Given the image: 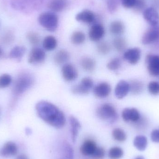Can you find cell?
<instances>
[{"mask_svg": "<svg viewBox=\"0 0 159 159\" xmlns=\"http://www.w3.org/2000/svg\"><path fill=\"white\" fill-rule=\"evenodd\" d=\"M35 110L39 118L52 127L60 129L65 126L66 120L64 113L50 102L40 101L35 105Z\"/></svg>", "mask_w": 159, "mask_h": 159, "instance_id": "cell-1", "label": "cell"}, {"mask_svg": "<svg viewBox=\"0 0 159 159\" xmlns=\"http://www.w3.org/2000/svg\"><path fill=\"white\" fill-rule=\"evenodd\" d=\"M45 0H11L12 7L22 13L30 14L42 7Z\"/></svg>", "mask_w": 159, "mask_h": 159, "instance_id": "cell-2", "label": "cell"}, {"mask_svg": "<svg viewBox=\"0 0 159 159\" xmlns=\"http://www.w3.org/2000/svg\"><path fill=\"white\" fill-rule=\"evenodd\" d=\"M34 79L31 75L27 73L21 74L18 77L14 84L13 92L16 95L23 93L33 85Z\"/></svg>", "mask_w": 159, "mask_h": 159, "instance_id": "cell-3", "label": "cell"}, {"mask_svg": "<svg viewBox=\"0 0 159 159\" xmlns=\"http://www.w3.org/2000/svg\"><path fill=\"white\" fill-rule=\"evenodd\" d=\"M97 116L102 120L114 123L117 120L118 114L115 107L108 103L101 105L96 109Z\"/></svg>", "mask_w": 159, "mask_h": 159, "instance_id": "cell-4", "label": "cell"}, {"mask_svg": "<svg viewBox=\"0 0 159 159\" xmlns=\"http://www.w3.org/2000/svg\"><path fill=\"white\" fill-rule=\"evenodd\" d=\"M38 21L41 26L49 32L55 31L58 25V16L52 12L42 13L38 18Z\"/></svg>", "mask_w": 159, "mask_h": 159, "instance_id": "cell-5", "label": "cell"}, {"mask_svg": "<svg viewBox=\"0 0 159 159\" xmlns=\"http://www.w3.org/2000/svg\"><path fill=\"white\" fill-rule=\"evenodd\" d=\"M93 87V80L90 77H84L79 84L72 87V92L75 94H87Z\"/></svg>", "mask_w": 159, "mask_h": 159, "instance_id": "cell-6", "label": "cell"}, {"mask_svg": "<svg viewBox=\"0 0 159 159\" xmlns=\"http://www.w3.org/2000/svg\"><path fill=\"white\" fill-rule=\"evenodd\" d=\"M159 40V24L151 26L143 35L142 42L144 45L150 44Z\"/></svg>", "mask_w": 159, "mask_h": 159, "instance_id": "cell-7", "label": "cell"}, {"mask_svg": "<svg viewBox=\"0 0 159 159\" xmlns=\"http://www.w3.org/2000/svg\"><path fill=\"white\" fill-rule=\"evenodd\" d=\"M148 70L150 75L153 76L159 75V56L148 55L146 59Z\"/></svg>", "mask_w": 159, "mask_h": 159, "instance_id": "cell-8", "label": "cell"}, {"mask_svg": "<svg viewBox=\"0 0 159 159\" xmlns=\"http://www.w3.org/2000/svg\"><path fill=\"white\" fill-rule=\"evenodd\" d=\"M46 57L45 52L40 48L34 47L32 49L29 54L28 62L31 64L43 63Z\"/></svg>", "mask_w": 159, "mask_h": 159, "instance_id": "cell-9", "label": "cell"}, {"mask_svg": "<svg viewBox=\"0 0 159 159\" xmlns=\"http://www.w3.org/2000/svg\"><path fill=\"white\" fill-rule=\"evenodd\" d=\"M61 75L66 81H74L78 78V72L76 68L70 63L64 64L61 68Z\"/></svg>", "mask_w": 159, "mask_h": 159, "instance_id": "cell-10", "label": "cell"}, {"mask_svg": "<svg viewBox=\"0 0 159 159\" xmlns=\"http://www.w3.org/2000/svg\"><path fill=\"white\" fill-rule=\"evenodd\" d=\"M111 87L107 82H102L94 86L93 93L95 97L100 99H103L109 96L111 93Z\"/></svg>", "mask_w": 159, "mask_h": 159, "instance_id": "cell-11", "label": "cell"}, {"mask_svg": "<svg viewBox=\"0 0 159 159\" xmlns=\"http://www.w3.org/2000/svg\"><path fill=\"white\" fill-rule=\"evenodd\" d=\"M143 13L144 18L150 26H156L159 24V14L155 7H148Z\"/></svg>", "mask_w": 159, "mask_h": 159, "instance_id": "cell-12", "label": "cell"}, {"mask_svg": "<svg viewBox=\"0 0 159 159\" xmlns=\"http://www.w3.org/2000/svg\"><path fill=\"white\" fill-rule=\"evenodd\" d=\"M105 34V31L102 25L100 24H94L89 31V38L93 42H99L104 37Z\"/></svg>", "mask_w": 159, "mask_h": 159, "instance_id": "cell-13", "label": "cell"}, {"mask_svg": "<svg viewBox=\"0 0 159 159\" xmlns=\"http://www.w3.org/2000/svg\"><path fill=\"white\" fill-rule=\"evenodd\" d=\"M141 56L140 49L138 48H134L126 50L123 55V58L130 64L134 65L139 62Z\"/></svg>", "mask_w": 159, "mask_h": 159, "instance_id": "cell-14", "label": "cell"}, {"mask_svg": "<svg viewBox=\"0 0 159 159\" xmlns=\"http://www.w3.org/2000/svg\"><path fill=\"white\" fill-rule=\"evenodd\" d=\"M122 119L125 122H137L140 120L141 115L135 108H126L121 114Z\"/></svg>", "mask_w": 159, "mask_h": 159, "instance_id": "cell-15", "label": "cell"}, {"mask_svg": "<svg viewBox=\"0 0 159 159\" xmlns=\"http://www.w3.org/2000/svg\"><path fill=\"white\" fill-rule=\"evenodd\" d=\"M129 91L130 86L129 82L126 80H121L116 85L115 89V95L118 99H123Z\"/></svg>", "mask_w": 159, "mask_h": 159, "instance_id": "cell-16", "label": "cell"}, {"mask_svg": "<svg viewBox=\"0 0 159 159\" xmlns=\"http://www.w3.org/2000/svg\"><path fill=\"white\" fill-rule=\"evenodd\" d=\"M18 152V148L16 143L12 142L6 143L0 151V155L4 157H8L16 156Z\"/></svg>", "mask_w": 159, "mask_h": 159, "instance_id": "cell-17", "label": "cell"}, {"mask_svg": "<svg viewBox=\"0 0 159 159\" xmlns=\"http://www.w3.org/2000/svg\"><path fill=\"white\" fill-rule=\"evenodd\" d=\"M97 146L95 142L90 139L85 140L80 148V152L83 156H91L95 149Z\"/></svg>", "mask_w": 159, "mask_h": 159, "instance_id": "cell-18", "label": "cell"}, {"mask_svg": "<svg viewBox=\"0 0 159 159\" xmlns=\"http://www.w3.org/2000/svg\"><path fill=\"white\" fill-rule=\"evenodd\" d=\"M76 20L83 23L90 24L94 21L95 16L92 11L85 10L80 12L75 17Z\"/></svg>", "mask_w": 159, "mask_h": 159, "instance_id": "cell-19", "label": "cell"}, {"mask_svg": "<svg viewBox=\"0 0 159 159\" xmlns=\"http://www.w3.org/2000/svg\"><path fill=\"white\" fill-rule=\"evenodd\" d=\"M69 120H70V125L71 139L73 142L75 143L76 142L81 125L78 119L73 116H71L69 119Z\"/></svg>", "mask_w": 159, "mask_h": 159, "instance_id": "cell-20", "label": "cell"}, {"mask_svg": "<svg viewBox=\"0 0 159 159\" xmlns=\"http://www.w3.org/2000/svg\"><path fill=\"white\" fill-rule=\"evenodd\" d=\"M68 3V0H50L48 7L54 12H60L67 7Z\"/></svg>", "mask_w": 159, "mask_h": 159, "instance_id": "cell-21", "label": "cell"}, {"mask_svg": "<svg viewBox=\"0 0 159 159\" xmlns=\"http://www.w3.org/2000/svg\"><path fill=\"white\" fill-rule=\"evenodd\" d=\"M70 56L68 51L65 49H61L57 52L54 56V60L55 63L58 65L66 64L69 61Z\"/></svg>", "mask_w": 159, "mask_h": 159, "instance_id": "cell-22", "label": "cell"}, {"mask_svg": "<svg viewBox=\"0 0 159 159\" xmlns=\"http://www.w3.org/2000/svg\"><path fill=\"white\" fill-rule=\"evenodd\" d=\"M81 68L86 71L92 72L95 70L96 62L93 59L89 57H85L80 61Z\"/></svg>", "mask_w": 159, "mask_h": 159, "instance_id": "cell-23", "label": "cell"}, {"mask_svg": "<svg viewBox=\"0 0 159 159\" xmlns=\"http://www.w3.org/2000/svg\"><path fill=\"white\" fill-rule=\"evenodd\" d=\"M57 46V41L54 36L48 35L45 37L43 42V46L46 51H52L56 49Z\"/></svg>", "mask_w": 159, "mask_h": 159, "instance_id": "cell-24", "label": "cell"}, {"mask_svg": "<svg viewBox=\"0 0 159 159\" xmlns=\"http://www.w3.org/2000/svg\"><path fill=\"white\" fill-rule=\"evenodd\" d=\"M125 29L124 23L120 20H115L110 24V32L114 35H121L124 32Z\"/></svg>", "mask_w": 159, "mask_h": 159, "instance_id": "cell-25", "label": "cell"}, {"mask_svg": "<svg viewBox=\"0 0 159 159\" xmlns=\"http://www.w3.org/2000/svg\"><path fill=\"white\" fill-rule=\"evenodd\" d=\"M133 143L134 145L138 150L144 151L147 147V138L143 135H138L134 138Z\"/></svg>", "mask_w": 159, "mask_h": 159, "instance_id": "cell-26", "label": "cell"}, {"mask_svg": "<svg viewBox=\"0 0 159 159\" xmlns=\"http://www.w3.org/2000/svg\"><path fill=\"white\" fill-rule=\"evenodd\" d=\"M26 51V48L24 46H16L11 49L9 53V57L12 59L21 58Z\"/></svg>", "mask_w": 159, "mask_h": 159, "instance_id": "cell-27", "label": "cell"}, {"mask_svg": "<svg viewBox=\"0 0 159 159\" xmlns=\"http://www.w3.org/2000/svg\"><path fill=\"white\" fill-rule=\"evenodd\" d=\"M130 91L134 94H138L142 92L143 89V84L138 80H133L129 83Z\"/></svg>", "mask_w": 159, "mask_h": 159, "instance_id": "cell-28", "label": "cell"}, {"mask_svg": "<svg viewBox=\"0 0 159 159\" xmlns=\"http://www.w3.org/2000/svg\"><path fill=\"white\" fill-rule=\"evenodd\" d=\"M113 45L114 48L119 52H122L127 48V42L124 38L117 37L113 41Z\"/></svg>", "mask_w": 159, "mask_h": 159, "instance_id": "cell-29", "label": "cell"}, {"mask_svg": "<svg viewBox=\"0 0 159 159\" xmlns=\"http://www.w3.org/2000/svg\"><path fill=\"white\" fill-rule=\"evenodd\" d=\"M86 40V36L84 33L81 31L75 32L71 36V41L74 44L80 45L83 43Z\"/></svg>", "mask_w": 159, "mask_h": 159, "instance_id": "cell-30", "label": "cell"}, {"mask_svg": "<svg viewBox=\"0 0 159 159\" xmlns=\"http://www.w3.org/2000/svg\"><path fill=\"white\" fill-rule=\"evenodd\" d=\"M113 138L117 142L122 143L127 139V135L124 130L120 128H116L112 131Z\"/></svg>", "mask_w": 159, "mask_h": 159, "instance_id": "cell-31", "label": "cell"}, {"mask_svg": "<svg viewBox=\"0 0 159 159\" xmlns=\"http://www.w3.org/2000/svg\"><path fill=\"white\" fill-rule=\"evenodd\" d=\"M74 152L71 145L65 143L63 145V157L61 159H74Z\"/></svg>", "mask_w": 159, "mask_h": 159, "instance_id": "cell-32", "label": "cell"}, {"mask_svg": "<svg viewBox=\"0 0 159 159\" xmlns=\"http://www.w3.org/2000/svg\"><path fill=\"white\" fill-rule=\"evenodd\" d=\"M124 152L120 148L114 147L109 149L108 157L110 159H120L123 157Z\"/></svg>", "mask_w": 159, "mask_h": 159, "instance_id": "cell-33", "label": "cell"}, {"mask_svg": "<svg viewBox=\"0 0 159 159\" xmlns=\"http://www.w3.org/2000/svg\"><path fill=\"white\" fill-rule=\"evenodd\" d=\"M121 64V60L119 58H114L107 63V68L109 70L116 71L120 68Z\"/></svg>", "mask_w": 159, "mask_h": 159, "instance_id": "cell-34", "label": "cell"}, {"mask_svg": "<svg viewBox=\"0 0 159 159\" xmlns=\"http://www.w3.org/2000/svg\"><path fill=\"white\" fill-rule=\"evenodd\" d=\"M110 44L107 42H102L97 45V50L101 55H105L108 54L111 50Z\"/></svg>", "mask_w": 159, "mask_h": 159, "instance_id": "cell-35", "label": "cell"}, {"mask_svg": "<svg viewBox=\"0 0 159 159\" xmlns=\"http://www.w3.org/2000/svg\"><path fill=\"white\" fill-rule=\"evenodd\" d=\"M12 77L9 75L4 74L0 75V89L8 87L12 82Z\"/></svg>", "mask_w": 159, "mask_h": 159, "instance_id": "cell-36", "label": "cell"}, {"mask_svg": "<svg viewBox=\"0 0 159 159\" xmlns=\"http://www.w3.org/2000/svg\"><path fill=\"white\" fill-rule=\"evenodd\" d=\"M146 6L145 0H136L135 5L132 8L135 13H143L145 9L146 8Z\"/></svg>", "mask_w": 159, "mask_h": 159, "instance_id": "cell-37", "label": "cell"}, {"mask_svg": "<svg viewBox=\"0 0 159 159\" xmlns=\"http://www.w3.org/2000/svg\"><path fill=\"white\" fill-rule=\"evenodd\" d=\"M27 37L29 42L34 45H36L40 43V38L39 34L34 32L28 33Z\"/></svg>", "mask_w": 159, "mask_h": 159, "instance_id": "cell-38", "label": "cell"}, {"mask_svg": "<svg viewBox=\"0 0 159 159\" xmlns=\"http://www.w3.org/2000/svg\"><path fill=\"white\" fill-rule=\"evenodd\" d=\"M121 0H107V8L111 13H114L116 11L118 8Z\"/></svg>", "mask_w": 159, "mask_h": 159, "instance_id": "cell-39", "label": "cell"}, {"mask_svg": "<svg viewBox=\"0 0 159 159\" xmlns=\"http://www.w3.org/2000/svg\"><path fill=\"white\" fill-rule=\"evenodd\" d=\"M148 91L153 95L159 94V83L157 81H152L149 82L148 86Z\"/></svg>", "mask_w": 159, "mask_h": 159, "instance_id": "cell-40", "label": "cell"}, {"mask_svg": "<svg viewBox=\"0 0 159 159\" xmlns=\"http://www.w3.org/2000/svg\"><path fill=\"white\" fill-rule=\"evenodd\" d=\"M105 156V150L103 148L98 147L91 157L93 159H103Z\"/></svg>", "mask_w": 159, "mask_h": 159, "instance_id": "cell-41", "label": "cell"}, {"mask_svg": "<svg viewBox=\"0 0 159 159\" xmlns=\"http://www.w3.org/2000/svg\"><path fill=\"white\" fill-rule=\"evenodd\" d=\"M136 0H121V4L125 8H133L135 5Z\"/></svg>", "mask_w": 159, "mask_h": 159, "instance_id": "cell-42", "label": "cell"}, {"mask_svg": "<svg viewBox=\"0 0 159 159\" xmlns=\"http://www.w3.org/2000/svg\"><path fill=\"white\" fill-rule=\"evenodd\" d=\"M151 139L154 143H159V128L151 132Z\"/></svg>", "mask_w": 159, "mask_h": 159, "instance_id": "cell-43", "label": "cell"}, {"mask_svg": "<svg viewBox=\"0 0 159 159\" xmlns=\"http://www.w3.org/2000/svg\"><path fill=\"white\" fill-rule=\"evenodd\" d=\"M16 159H29V158L26 155L21 154V155H20L17 156L16 158Z\"/></svg>", "mask_w": 159, "mask_h": 159, "instance_id": "cell-44", "label": "cell"}, {"mask_svg": "<svg viewBox=\"0 0 159 159\" xmlns=\"http://www.w3.org/2000/svg\"><path fill=\"white\" fill-rule=\"evenodd\" d=\"M154 5H155V8H157L159 10V0H155L154 1Z\"/></svg>", "mask_w": 159, "mask_h": 159, "instance_id": "cell-45", "label": "cell"}, {"mask_svg": "<svg viewBox=\"0 0 159 159\" xmlns=\"http://www.w3.org/2000/svg\"><path fill=\"white\" fill-rule=\"evenodd\" d=\"M26 133H27V134H31V130L30 129H29V128H27L26 130Z\"/></svg>", "mask_w": 159, "mask_h": 159, "instance_id": "cell-46", "label": "cell"}, {"mask_svg": "<svg viewBox=\"0 0 159 159\" xmlns=\"http://www.w3.org/2000/svg\"><path fill=\"white\" fill-rule=\"evenodd\" d=\"M145 159L143 157H141V156H140V157H137L135 158V159Z\"/></svg>", "mask_w": 159, "mask_h": 159, "instance_id": "cell-47", "label": "cell"}, {"mask_svg": "<svg viewBox=\"0 0 159 159\" xmlns=\"http://www.w3.org/2000/svg\"><path fill=\"white\" fill-rule=\"evenodd\" d=\"M2 49L0 47V57L2 56Z\"/></svg>", "mask_w": 159, "mask_h": 159, "instance_id": "cell-48", "label": "cell"}, {"mask_svg": "<svg viewBox=\"0 0 159 159\" xmlns=\"http://www.w3.org/2000/svg\"><path fill=\"white\" fill-rule=\"evenodd\" d=\"M0 113H1V109H0Z\"/></svg>", "mask_w": 159, "mask_h": 159, "instance_id": "cell-49", "label": "cell"}]
</instances>
